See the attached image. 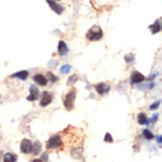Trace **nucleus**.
<instances>
[{
    "label": "nucleus",
    "instance_id": "obj_29",
    "mask_svg": "<svg viewBox=\"0 0 162 162\" xmlns=\"http://www.w3.org/2000/svg\"><path fill=\"white\" fill-rule=\"evenodd\" d=\"M0 98H1V96H0Z\"/></svg>",
    "mask_w": 162,
    "mask_h": 162
},
{
    "label": "nucleus",
    "instance_id": "obj_1",
    "mask_svg": "<svg viewBox=\"0 0 162 162\" xmlns=\"http://www.w3.org/2000/svg\"><path fill=\"white\" fill-rule=\"evenodd\" d=\"M104 36V32L101 27L99 26H92L89 30L88 31L87 34H86V38L90 42H95V41H99Z\"/></svg>",
    "mask_w": 162,
    "mask_h": 162
},
{
    "label": "nucleus",
    "instance_id": "obj_15",
    "mask_svg": "<svg viewBox=\"0 0 162 162\" xmlns=\"http://www.w3.org/2000/svg\"><path fill=\"white\" fill-rule=\"evenodd\" d=\"M16 159H17L16 155L11 153H6L3 155V162H15Z\"/></svg>",
    "mask_w": 162,
    "mask_h": 162
},
{
    "label": "nucleus",
    "instance_id": "obj_19",
    "mask_svg": "<svg viewBox=\"0 0 162 162\" xmlns=\"http://www.w3.org/2000/svg\"><path fill=\"white\" fill-rule=\"evenodd\" d=\"M71 71V65H62L60 68V72L64 73V74H67Z\"/></svg>",
    "mask_w": 162,
    "mask_h": 162
},
{
    "label": "nucleus",
    "instance_id": "obj_13",
    "mask_svg": "<svg viewBox=\"0 0 162 162\" xmlns=\"http://www.w3.org/2000/svg\"><path fill=\"white\" fill-rule=\"evenodd\" d=\"M149 29L151 30L153 34H155V33L159 32L161 31V25L160 21L159 20H155V22L153 25L149 26Z\"/></svg>",
    "mask_w": 162,
    "mask_h": 162
},
{
    "label": "nucleus",
    "instance_id": "obj_7",
    "mask_svg": "<svg viewBox=\"0 0 162 162\" xmlns=\"http://www.w3.org/2000/svg\"><path fill=\"white\" fill-rule=\"evenodd\" d=\"M95 89H96V91H97V92H98L99 95L103 96L104 94L109 92L110 89H111V87H110L109 85H107L106 83H104V82H100V83H99L98 85H96Z\"/></svg>",
    "mask_w": 162,
    "mask_h": 162
},
{
    "label": "nucleus",
    "instance_id": "obj_18",
    "mask_svg": "<svg viewBox=\"0 0 162 162\" xmlns=\"http://www.w3.org/2000/svg\"><path fill=\"white\" fill-rule=\"evenodd\" d=\"M143 136H144V138H146V139H148V140H151L154 138V135H153V133L149 129H144L143 130Z\"/></svg>",
    "mask_w": 162,
    "mask_h": 162
},
{
    "label": "nucleus",
    "instance_id": "obj_11",
    "mask_svg": "<svg viewBox=\"0 0 162 162\" xmlns=\"http://www.w3.org/2000/svg\"><path fill=\"white\" fill-rule=\"evenodd\" d=\"M33 80L34 81H36L38 84H39L40 86H46L47 83H48V80L47 78L42 75V74H37L33 76Z\"/></svg>",
    "mask_w": 162,
    "mask_h": 162
},
{
    "label": "nucleus",
    "instance_id": "obj_23",
    "mask_svg": "<svg viewBox=\"0 0 162 162\" xmlns=\"http://www.w3.org/2000/svg\"><path fill=\"white\" fill-rule=\"evenodd\" d=\"M160 104H161V102L158 101V102H155V103H154L152 104L150 106H149V110H151V111H154V110H156L158 107H159V105H160Z\"/></svg>",
    "mask_w": 162,
    "mask_h": 162
},
{
    "label": "nucleus",
    "instance_id": "obj_4",
    "mask_svg": "<svg viewBox=\"0 0 162 162\" xmlns=\"http://www.w3.org/2000/svg\"><path fill=\"white\" fill-rule=\"evenodd\" d=\"M32 150V143L30 139L24 138L20 143V151L24 154H30Z\"/></svg>",
    "mask_w": 162,
    "mask_h": 162
},
{
    "label": "nucleus",
    "instance_id": "obj_26",
    "mask_svg": "<svg viewBox=\"0 0 162 162\" xmlns=\"http://www.w3.org/2000/svg\"><path fill=\"white\" fill-rule=\"evenodd\" d=\"M157 75H158V73H154V74H152V76H149L148 77V80H149V81H152L154 77H156V76H157Z\"/></svg>",
    "mask_w": 162,
    "mask_h": 162
},
{
    "label": "nucleus",
    "instance_id": "obj_20",
    "mask_svg": "<svg viewBox=\"0 0 162 162\" xmlns=\"http://www.w3.org/2000/svg\"><path fill=\"white\" fill-rule=\"evenodd\" d=\"M104 141L105 143L113 142V138H112L111 134L109 133V132H106V134H105V136H104Z\"/></svg>",
    "mask_w": 162,
    "mask_h": 162
},
{
    "label": "nucleus",
    "instance_id": "obj_21",
    "mask_svg": "<svg viewBox=\"0 0 162 162\" xmlns=\"http://www.w3.org/2000/svg\"><path fill=\"white\" fill-rule=\"evenodd\" d=\"M48 76H49V80H50L52 82H56L57 80H58V77H56L53 73H51V72H48Z\"/></svg>",
    "mask_w": 162,
    "mask_h": 162
},
{
    "label": "nucleus",
    "instance_id": "obj_12",
    "mask_svg": "<svg viewBox=\"0 0 162 162\" xmlns=\"http://www.w3.org/2000/svg\"><path fill=\"white\" fill-rule=\"evenodd\" d=\"M28 76H29V72L27 71H20L11 75V77H17L19 79L25 81V80H26Z\"/></svg>",
    "mask_w": 162,
    "mask_h": 162
},
{
    "label": "nucleus",
    "instance_id": "obj_8",
    "mask_svg": "<svg viewBox=\"0 0 162 162\" xmlns=\"http://www.w3.org/2000/svg\"><path fill=\"white\" fill-rule=\"evenodd\" d=\"M29 91H30V95L26 98V99L28 101L37 100L38 99V96H39V90H38V88L36 86L32 85V86H31Z\"/></svg>",
    "mask_w": 162,
    "mask_h": 162
},
{
    "label": "nucleus",
    "instance_id": "obj_16",
    "mask_svg": "<svg viewBox=\"0 0 162 162\" xmlns=\"http://www.w3.org/2000/svg\"><path fill=\"white\" fill-rule=\"evenodd\" d=\"M148 118L146 116V115L144 113H139L138 115V123L139 125H146L148 124Z\"/></svg>",
    "mask_w": 162,
    "mask_h": 162
},
{
    "label": "nucleus",
    "instance_id": "obj_6",
    "mask_svg": "<svg viewBox=\"0 0 162 162\" xmlns=\"http://www.w3.org/2000/svg\"><path fill=\"white\" fill-rule=\"evenodd\" d=\"M46 2L49 5L51 10L54 11L57 15H61L63 13V11H64L63 7L61 5H60L59 3H57L55 1H54V0H46Z\"/></svg>",
    "mask_w": 162,
    "mask_h": 162
},
{
    "label": "nucleus",
    "instance_id": "obj_25",
    "mask_svg": "<svg viewBox=\"0 0 162 162\" xmlns=\"http://www.w3.org/2000/svg\"><path fill=\"white\" fill-rule=\"evenodd\" d=\"M158 118H159V115H158V114H154V115H153L152 118H151V120L149 121V122H152V123H154V122H157Z\"/></svg>",
    "mask_w": 162,
    "mask_h": 162
},
{
    "label": "nucleus",
    "instance_id": "obj_10",
    "mask_svg": "<svg viewBox=\"0 0 162 162\" xmlns=\"http://www.w3.org/2000/svg\"><path fill=\"white\" fill-rule=\"evenodd\" d=\"M69 52V48L67 46V44L64 42L60 40L58 44V53L60 56H65L67 54V53Z\"/></svg>",
    "mask_w": 162,
    "mask_h": 162
},
{
    "label": "nucleus",
    "instance_id": "obj_9",
    "mask_svg": "<svg viewBox=\"0 0 162 162\" xmlns=\"http://www.w3.org/2000/svg\"><path fill=\"white\" fill-rule=\"evenodd\" d=\"M52 102V96L49 92H42V99H41L40 106L42 107H46L47 105H49Z\"/></svg>",
    "mask_w": 162,
    "mask_h": 162
},
{
    "label": "nucleus",
    "instance_id": "obj_3",
    "mask_svg": "<svg viewBox=\"0 0 162 162\" xmlns=\"http://www.w3.org/2000/svg\"><path fill=\"white\" fill-rule=\"evenodd\" d=\"M62 144H63V142H62L60 136L54 135V136H52L48 140L47 144H46V148L48 149H57L60 148Z\"/></svg>",
    "mask_w": 162,
    "mask_h": 162
},
{
    "label": "nucleus",
    "instance_id": "obj_28",
    "mask_svg": "<svg viewBox=\"0 0 162 162\" xmlns=\"http://www.w3.org/2000/svg\"><path fill=\"white\" fill-rule=\"evenodd\" d=\"M31 162H43L41 159H35V160H33Z\"/></svg>",
    "mask_w": 162,
    "mask_h": 162
},
{
    "label": "nucleus",
    "instance_id": "obj_17",
    "mask_svg": "<svg viewBox=\"0 0 162 162\" xmlns=\"http://www.w3.org/2000/svg\"><path fill=\"white\" fill-rule=\"evenodd\" d=\"M77 80H78V76H77L76 74H74V75H72V76H71L68 78L67 85L72 86V85H74V84L77 81Z\"/></svg>",
    "mask_w": 162,
    "mask_h": 162
},
{
    "label": "nucleus",
    "instance_id": "obj_5",
    "mask_svg": "<svg viewBox=\"0 0 162 162\" xmlns=\"http://www.w3.org/2000/svg\"><path fill=\"white\" fill-rule=\"evenodd\" d=\"M145 80V76L140 73L139 71H133L131 75V83L132 84H137V83H141Z\"/></svg>",
    "mask_w": 162,
    "mask_h": 162
},
{
    "label": "nucleus",
    "instance_id": "obj_2",
    "mask_svg": "<svg viewBox=\"0 0 162 162\" xmlns=\"http://www.w3.org/2000/svg\"><path fill=\"white\" fill-rule=\"evenodd\" d=\"M76 97V89L72 88L64 99V106L67 111H72L75 107V99Z\"/></svg>",
    "mask_w": 162,
    "mask_h": 162
},
{
    "label": "nucleus",
    "instance_id": "obj_24",
    "mask_svg": "<svg viewBox=\"0 0 162 162\" xmlns=\"http://www.w3.org/2000/svg\"><path fill=\"white\" fill-rule=\"evenodd\" d=\"M41 160H42V161L48 162V161H49V155H48V153L47 152L42 153V156H41Z\"/></svg>",
    "mask_w": 162,
    "mask_h": 162
},
{
    "label": "nucleus",
    "instance_id": "obj_14",
    "mask_svg": "<svg viewBox=\"0 0 162 162\" xmlns=\"http://www.w3.org/2000/svg\"><path fill=\"white\" fill-rule=\"evenodd\" d=\"M42 150V145L38 141H36L34 143H32V150L31 152L34 155H38Z\"/></svg>",
    "mask_w": 162,
    "mask_h": 162
},
{
    "label": "nucleus",
    "instance_id": "obj_22",
    "mask_svg": "<svg viewBox=\"0 0 162 162\" xmlns=\"http://www.w3.org/2000/svg\"><path fill=\"white\" fill-rule=\"evenodd\" d=\"M125 60L127 61V63L129 62H132V60H134V55L132 54H127L125 56Z\"/></svg>",
    "mask_w": 162,
    "mask_h": 162
},
{
    "label": "nucleus",
    "instance_id": "obj_27",
    "mask_svg": "<svg viewBox=\"0 0 162 162\" xmlns=\"http://www.w3.org/2000/svg\"><path fill=\"white\" fill-rule=\"evenodd\" d=\"M156 140H157V143H159V144H161L162 143V137L161 135H159V136H157V138H156Z\"/></svg>",
    "mask_w": 162,
    "mask_h": 162
}]
</instances>
